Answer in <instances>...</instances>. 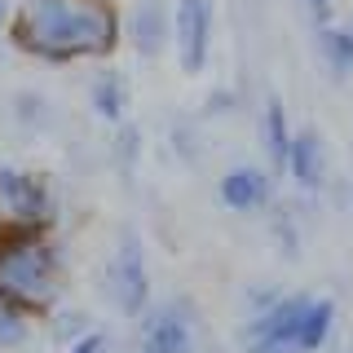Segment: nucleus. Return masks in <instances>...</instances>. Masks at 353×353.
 I'll return each instance as SVG.
<instances>
[{
  "instance_id": "1",
  "label": "nucleus",
  "mask_w": 353,
  "mask_h": 353,
  "mask_svg": "<svg viewBox=\"0 0 353 353\" xmlns=\"http://www.w3.org/2000/svg\"><path fill=\"white\" fill-rule=\"evenodd\" d=\"M14 44L49 66L102 62L124 44V14L115 0H22Z\"/></svg>"
},
{
  "instance_id": "2",
  "label": "nucleus",
  "mask_w": 353,
  "mask_h": 353,
  "mask_svg": "<svg viewBox=\"0 0 353 353\" xmlns=\"http://www.w3.org/2000/svg\"><path fill=\"white\" fill-rule=\"evenodd\" d=\"M62 287H66V256L53 230L0 221V292L18 301L27 314L49 318L62 305Z\"/></svg>"
},
{
  "instance_id": "3",
  "label": "nucleus",
  "mask_w": 353,
  "mask_h": 353,
  "mask_svg": "<svg viewBox=\"0 0 353 353\" xmlns=\"http://www.w3.org/2000/svg\"><path fill=\"white\" fill-rule=\"evenodd\" d=\"M102 301L128 323H141L154 305V279H150V256L137 230H119L115 252L102 265Z\"/></svg>"
},
{
  "instance_id": "4",
  "label": "nucleus",
  "mask_w": 353,
  "mask_h": 353,
  "mask_svg": "<svg viewBox=\"0 0 353 353\" xmlns=\"http://www.w3.org/2000/svg\"><path fill=\"white\" fill-rule=\"evenodd\" d=\"M132 353H203V318L190 296L154 301L150 314L137 323Z\"/></svg>"
},
{
  "instance_id": "5",
  "label": "nucleus",
  "mask_w": 353,
  "mask_h": 353,
  "mask_svg": "<svg viewBox=\"0 0 353 353\" xmlns=\"http://www.w3.org/2000/svg\"><path fill=\"white\" fill-rule=\"evenodd\" d=\"M314 292H283L265 314H252L239 323L243 353H301V331Z\"/></svg>"
},
{
  "instance_id": "6",
  "label": "nucleus",
  "mask_w": 353,
  "mask_h": 353,
  "mask_svg": "<svg viewBox=\"0 0 353 353\" xmlns=\"http://www.w3.org/2000/svg\"><path fill=\"white\" fill-rule=\"evenodd\" d=\"M0 221L5 225H31V230H53L58 221V194L49 176L0 163Z\"/></svg>"
},
{
  "instance_id": "7",
  "label": "nucleus",
  "mask_w": 353,
  "mask_h": 353,
  "mask_svg": "<svg viewBox=\"0 0 353 353\" xmlns=\"http://www.w3.org/2000/svg\"><path fill=\"white\" fill-rule=\"evenodd\" d=\"M212 31H216L212 0H176L172 5V49H176V66L185 75L208 71V62H212Z\"/></svg>"
},
{
  "instance_id": "8",
  "label": "nucleus",
  "mask_w": 353,
  "mask_h": 353,
  "mask_svg": "<svg viewBox=\"0 0 353 353\" xmlns=\"http://www.w3.org/2000/svg\"><path fill=\"white\" fill-rule=\"evenodd\" d=\"M216 199L225 212L234 216H256L274 208V176L270 168H256V163H234L216 176Z\"/></svg>"
},
{
  "instance_id": "9",
  "label": "nucleus",
  "mask_w": 353,
  "mask_h": 353,
  "mask_svg": "<svg viewBox=\"0 0 353 353\" xmlns=\"http://www.w3.org/2000/svg\"><path fill=\"white\" fill-rule=\"evenodd\" d=\"M124 40L141 62H154L172 49V5L168 0H132L124 18Z\"/></svg>"
},
{
  "instance_id": "10",
  "label": "nucleus",
  "mask_w": 353,
  "mask_h": 353,
  "mask_svg": "<svg viewBox=\"0 0 353 353\" xmlns=\"http://www.w3.org/2000/svg\"><path fill=\"white\" fill-rule=\"evenodd\" d=\"M287 176H292V181L301 185L305 194H323V190H327L331 163H327V141H323V132H314V128H301V132H296L292 159H287Z\"/></svg>"
},
{
  "instance_id": "11",
  "label": "nucleus",
  "mask_w": 353,
  "mask_h": 353,
  "mask_svg": "<svg viewBox=\"0 0 353 353\" xmlns=\"http://www.w3.org/2000/svg\"><path fill=\"white\" fill-rule=\"evenodd\" d=\"M128 80H124V71H115V66H102V71L88 80V110H93L102 124L110 128H119V124H128Z\"/></svg>"
},
{
  "instance_id": "12",
  "label": "nucleus",
  "mask_w": 353,
  "mask_h": 353,
  "mask_svg": "<svg viewBox=\"0 0 353 353\" xmlns=\"http://www.w3.org/2000/svg\"><path fill=\"white\" fill-rule=\"evenodd\" d=\"M296 132H301V128H292V115H287L283 97L270 93V97H265V110H261V146H265V159H270L274 172H287Z\"/></svg>"
},
{
  "instance_id": "13",
  "label": "nucleus",
  "mask_w": 353,
  "mask_h": 353,
  "mask_svg": "<svg viewBox=\"0 0 353 353\" xmlns=\"http://www.w3.org/2000/svg\"><path fill=\"white\" fill-rule=\"evenodd\" d=\"M318 58H323V66L331 75L349 80L353 75V18L318 27Z\"/></svg>"
},
{
  "instance_id": "14",
  "label": "nucleus",
  "mask_w": 353,
  "mask_h": 353,
  "mask_svg": "<svg viewBox=\"0 0 353 353\" xmlns=\"http://www.w3.org/2000/svg\"><path fill=\"white\" fill-rule=\"evenodd\" d=\"M31 336H36V314H27L18 301H9V296L0 292V353L27 349Z\"/></svg>"
},
{
  "instance_id": "15",
  "label": "nucleus",
  "mask_w": 353,
  "mask_h": 353,
  "mask_svg": "<svg viewBox=\"0 0 353 353\" xmlns=\"http://www.w3.org/2000/svg\"><path fill=\"white\" fill-rule=\"evenodd\" d=\"M141 146H146V137H141L137 124H119L115 137H110V168L119 172L124 185H132V176L141 168Z\"/></svg>"
},
{
  "instance_id": "16",
  "label": "nucleus",
  "mask_w": 353,
  "mask_h": 353,
  "mask_svg": "<svg viewBox=\"0 0 353 353\" xmlns=\"http://www.w3.org/2000/svg\"><path fill=\"white\" fill-rule=\"evenodd\" d=\"M14 124L22 132H36V137H44V132L53 128V106H49V97L44 93H18L14 97Z\"/></svg>"
},
{
  "instance_id": "17",
  "label": "nucleus",
  "mask_w": 353,
  "mask_h": 353,
  "mask_svg": "<svg viewBox=\"0 0 353 353\" xmlns=\"http://www.w3.org/2000/svg\"><path fill=\"white\" fill-rule=\"evenodd\" d=\"M93 327H97L93 318H88L84 309H71V305H58V309L49 314V336L58 340L62 349H66V345H75L80 336H88Z\"/></svg>"
},
{
  "instance_id": "18",
  "label": "nucleus",
  "mask_w": 353,
  "mask_h": 353,
  "mask_svg": "<svg viewBox=\"0 0 353 353\" xmlns=\"http://www.w3.org/2000/svg\"><path fill=\"white\" fill-rule=\"evenodd\" d=\"M270 239L283 252V261H301V221L292 208H274L270 212Z\"/></svg>"
},
{
  "instance_id": "19",
  "label": "nucleus",
  "mask_w": 353,
  "mask_h": 353,
  "mask_svg": "<svg viewBox=\"0 0 353 353\" xmlns=\"http://www.w3.org/2000/svg\"><path fill=\"white\" fill-rule=\"evenodd\" d=\"M283 296V287L279 283H248L239 292V309H243V318H252V314H265L274 301Z\"/></svg>"
},
{
  "instance_id": "20",
  "label": "nucleus",
  "mask_w": 353,
  "mask_h": 353,
  "mask_svg": "<svg viewBox=\"0 0 353 353\" xmlns=\"http://www.w3.org/2000/svg\"><path fill=\"white\" fill-rule=\"evenodd\" d=\"M239 110V93L234 88H212V93L203 97V115L208 119H230Z\"/></svg>"
},
{
  "instance_id": "21",
  "label": "nucleus",
  "mask_w": 353,
  "mask_h": 353,
  "mask_svg": "<svg viewBox=\"0 0 353 353\" xmlns=\"http://www.w3.org/2000/svg\"><path fill=\"white\" fill-rule=\"evenodd\" d=\"M66 353H115V336L106 327H93L88 336H80L75 345H66Z\"/></svg>"
},
{
  "instance_id": "22",
  "label": "nucleus",
  "mask_w": 353,
  "mask_h": 353,
  "mask_svg": "<svg viewBox=\"0 0 353 353\" xmlns=\"http://www.w3.org/2000/svg\"><path fill=\"white\" fill-rule=\"evenodd\" d=\"M168 137H172V150H176V154H185V159H190V163H194V150H199V141H194V132H190V128H185V124H172V132H168Z\"/></svg>"
},
{
  "instance_id": "23",
  "label": "nucleus",
  "mask_w": 353,
  "mask_h": 353,
  "mask_svg": "<svg viewBox=\"0 0 353 353\" xmlns=\"http://www.w3.org/2000/svg\"><path fill=\"white\" fill-rule=\"evenodd\" d=\"M305 9H309V18H314V27L336 22V18H331V14H336V9H331V0H305Z\"/></svg>"
},
{
  "instance_id": "24",
  "label": "nucleus",
  "mask_w": 353,
  "mask_h": 353,
  "mask_svg": "<svg viewBox=\"0 0 353 353\" xmlns=\"http://www.w3.org/2000/svg\"><path fill=\"white\" fill-rule=\"evenodd\" d=\"M14 18H18V5L0 0V36H14Z\"/></svg>"
},
{
  "instance_id": "25",
  "label": "nucleus",
  "mask_w": 353,
  "mask_h": 353,
  "mask_svg": "<svg viewBox=\"0 0 353 353\" xmlns=\"http://www.w3.org/2000/svg\"><path fill=\"white\" fill-rule=\"evenodd\" d=\"M345 353H353V345H349V349H345Z\"/></svg>"
}]
</instances>
